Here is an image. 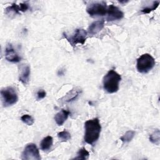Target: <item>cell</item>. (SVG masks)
Returning a JSON list of instances; mask_svg holds the SVG:
<instances>
[{"label":"cell","instance_id":"cell-1","mask_svg":"<svg viewBox=\"0 0 160 160\" xmlns=\"http://www.w3.org/2000/svg\"><path fill=\"white\" fill-rule=\"evenodd\" d=\"M84 141L93 145L99 139L101 131V125L98 118L86 121L84 123Z\"/></svg>","mask_w":160,"mask_h":160},{"label":"cell","instance_id":"cell-2","mask_svg":"<svg viewBox=\"0 0 160 160\" xmlns=\"http://www.w3.org/2000/svg\"><path fill=\"white\" fill-rule=\"evenodd\" d=\"M121 76L116 71L109 70L102 79L103 89L108 93H114L119 90Z\"/></svg>","mask_w":160,"mask_h":160},{"label":"cell","instance_id":"cell-3","mask_svg":"<svg viewBox=\"0 0 160 160\" xmlns=\"http://www.w3.org/2000/svg\"><path fill=\"white\" fill-rule=\"evenodd\" d=\"M155 64L154 58L151 54L145 53L138 58L136 68L141 73H148L154 68Z\"/></svg>","mask_w":160,"mask_h":160},{"label":"cell","instance_id":"cell-4","mask_svg":"<svg viewBox=\"0 0 160 160\" xmlns=\"http://www.w3.org/2000/svg\"><path fill=\"white\" fill-rule=\"evenodd\" d=\"M2 102L4 106L8 107L16 104L18 100L16 90L12 86L3 88L1 91Z\"/></svg>","mask_w":160,"mask_h":160},{"label":"cell","instance_id":"cell-5","mask_svg":"<svg viewBox=\"0 0 160 160\" xmlns=\"http://www.w3.org/2000/svg\"><path fill=\"white\" fill-rule=\"evenodd\" d=\"M108 7L104 1L93 2L91 3L86 8V11L91 17L102 16L107 14Z\"/></svg>","mask_w":160,"mask_h":160},{"label":"cell","instance_id":"cell-6","mask_svg":"<svg viewBox=\"0 0 160 160\" xmlns=\"http://www.w3.org/2000/svg\"><path fill=\"white\" fill-rule=\"evenodd\" d=\"M41 158L39 149L34 143L28 144L21 155V159L23 160H40Z\"/></svg>","mask_w":160,"mask_h":160},{"label":"cell","instance_id":"cell-7","mask_svg":"<svg viewBox=\"0 0 160 160\" xmlns=\"http://www.w3.org/2000/svg\"><path fill=\"white\" fill-rule=\"evenodd\" d=\"M65 38L68 39L71 46H74L78 44H84L87 39V32L83 29H77L74 34L70 38L65 36Z\"/></svg>","mask_w":160,"mask_h":160},{"label":"cell","instance_id":"cell-8","mask_svg":"<svg viewBox=\"0 0 160 160\" xmlns=\"http://www.w3.org/2000/svg\"><path fill=\"white\" fill-rule=\"evenodd\" d=\"M124 17L123 12L119 9L117 6L111 4L108 8L107 10V18L108 21H113L121 19Z\"/></svg>","mask_w":160,"mask_h":160},{"label":"cell","instance_id":"cell-9","mask_svg":"<svg viewBox=\"0 0 160 160\" xmlns=\"http://www.w3.org/2000/svg\"><path fill=\"white\" fill-rule=\"evenodd\" d=\"M5 58L11 62H18L21 61V58L16 52L11 44L8 43L5 49Z\"/></svg>","mask_w":160,"mask_h":160},{"label":"cell","instance_id":"cell-10","mask_svg":"<svg viewBox=\"0 0 160 160\" xmlns=\"http://www.w3.org/2000/svg\"><path fill=\"white\" fill-rule=\"evenodd\" d=\"M29 8V4L27 2L20 3L19 5L16 3H12L11 6L7 7L5 9V13L6 14H9L11 13L13 14H19L20 11L26 12Z\"/></svg>","mask_w":160,"mask_h":160},{"label":"cell","instance_id":"cell-11","mask_svg":"<svg viewBox=\"0 0 160 160\" xmlns=\"http://www.w3.org/2000/svg\"><path fill=\"white\" fill-rule=\"evenodd\" d=\"M31 74L30 67L28 64H22L20 67V73L19 76V81L24 85L28 83Z\"/></svg>","mask_w":160,"mask_h":160},{"label":"cell","instance_id":"cell-12","mask_svg":"<svg viewBox=\"0 0 160 160\" xmlns=\"http://www.w3.org/2000/svg\"><path fill=\"white\" fill-rule=\"evenodd\" d=\"M81 89L79 87H75L71 90H70L64 97H62L61 100L66 102H69L74 101L78 97V96L81 94Z\"/></svg>","mask_w":160,"mask_h":160},{"label":"cell","instance_id":"cell-13","mask_svg":"<svg viewBox=\"0 0 160 160\" xmlns=\"http://www.w3.org/2000/svg\"><path fill=\"white\" fill-rule=\"evenodd\" d=\"M104 26V19L98 20L92 22L88 28V33L91 35H94L101 31Z\"/></svg>","mask_w":160,"mask_h":160},{"label":"cell","instance_id":"cell-14","mask_svg":"<svg viewBox=\"0 0 160 160\" xmlns=\"http://www.w3.org/2000/svg\"><path fill=\"white\" fill-rule=\"evenodd\" d=\"M70 112L66 109H61L54 116V120L58 126H62L68 119Z\"/></svg>","mask_w":160,"mask_h":160},{"label":"cell","instance_id":"cell-15","mask_svg":"<svg viewBox=\"0 0 160 160\" xmlns=\"http://www.w3.org/2000/svg\"><path fill=\"white\" fill-rule=\"evenodd\" d=\"M53 139L51 136H48L42 139L40 143L41 149L42 151H48L49 150L52 146Z\"/></svg>","mask_w":160,"mask_h":160},{"label":"cell","instance_id":"cell-16","mask_svg":"<svg viewBox=\"0 0 160 160\" xmlns=\"http://www.w3.org/2000/svg\"><path fill=\"white\" fill-rule=\"evenodd\" d=\"M89 152L85 148H82L78 151L77 153V156L75 157L74 159L86 160L89 158Z\"/></svg>","mask_w":160,"mask_h":160},{"label":"cell","instance_id":"cell-17","mask_svg":"<svg viewBox=\"0 0 160 160\" xmlns=\"http://www.w3.org/2000/svg\"><path fill=\"white\" fill-rule=\"evenodd\" d=\"M135 136V132L132 130H129L126 132V133L122 136L120 139L122 141V142H130Z\"/></svg>","mask_w":160,"mask_h":160},{"label":"cell","instance_id":"cell-18","mask_svg":"<svg viewBox=\"0 0 160 160\" xmlns=\"http://www.w3.org/2000/svg\"><path fill=\"white\" fill-rule=\"evenodd\" d=\"M159 137H160V132L159 129L155 130L150 136H149V141L155 144L156 145L159 144Z\"/></svg>","mask_w":160,"mask_h":160},{"label":"cell","instance_id":"cell-19","mask_svg":"<svg viewBox=\"0 0 160 160\" xmlns=\"http://www.w3.org/2000/svg\"><path fill=\"white\" fill-rule=\"evenodd\" d=\"M58 137L62 142L67 141L69 140L71 138V134L66 130H64L62 131H61V132H58Z\"/></svg>","mask_w":160,"mask_h":160},{"label":"cell","instance_id":"cell-20","mask_svg":"<svg viewBox=\"0 0 160 160\" xmlns=\"http://www.w3.org/2000/svg\"><path fill=\"white\" fill-rule=\"evenodd\" d=\"M159 4V1H154L152 2V4L151 5V6H147V7H145L143 9H142L141 12L143 14L149 13L152 11L155 10L158 7Z\"/></svg>","mask_w":160,"mask_h":160},{"label":"cell","instance_id":"cell-21","mask_svg":"<svg viewBox=\"0 0 160 160\" xmlns=\"http://www.w3.org/2000/svg\"><path fill=\"white\" fill-rule=\"evenodd\" d=\"M21 119L24 123H25L26 124H27L28 126L32 125L34 122L33 118L29 114H24L23 116H21Z\"/></svg>","mask_w":160,"mask_h":160},{"label":"cell","instance_id":"cell-22","mask_svg":"<svg viewBox=\"0 0 160 160\" xmlns=\"http://www.w3.org/2000/svg\"><path fill=\"white\" fill-rule=\"evenodd\" d=\"M46 95V92L43 89H39L37 92V100H41L45 98Z\"/></svg>","mask_w":160,"mask_h":160}]
</instances>
